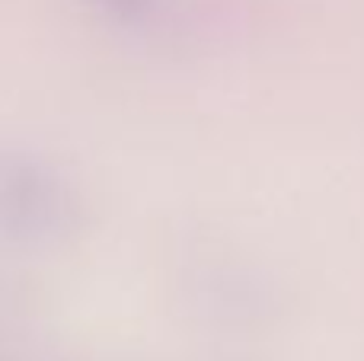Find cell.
Wrapping results in <instances>:
<instances>
[{"instance_id": "cell-2", "label": "cell", "mask_w": 364, "mask_h": 361, "mask_svg": "<svg viewBox=\"0 0 364 361\" xmlns=\"http://www.w3.org/2000/svg\"><path fill=\"white\" fill-rule=\"evenodd\" d=\"M96 4H100L102 10L122 16V19H134V16H141V13L151 10L154 0H96Z\"/></svg>"}, {"instance_id": "cell-1", "label": "cell", "mask_w": 364, "mask_h": 361, "mask_svg": "<svg viewBox=\"0 0 364 361\" xmlns=\"http://www.w3.org/2000/svg\"><path fill=\"white\" fill-rule=\"evenodd\" d=\"M68 192L61 179L32 160L0 157V237L45 240L68 224Z\"/></svg>"}]
</instances>
